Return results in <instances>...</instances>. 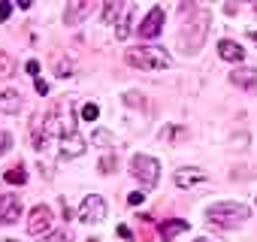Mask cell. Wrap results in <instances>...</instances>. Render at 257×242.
I'll return each mask as SVG.
<instances>
[{
    "mask_svg": "<svg viewBox=\"0 0 257 242\" xmlns=\"http://www.w3.org/2000/svg\"><path fill=\"white\" fill-rule=\"evenodd\" d=\"M209 28H212V13H209V10H197V13L185 22V28L179 31V49H182L185 55H197V52L203 49L206 37H209Z\"/></svg>",
    "mask_w": 257,
    "mask_h": 242,
    "instance_id": "1",
    "label": "cell"
},
{
    "mask_svg": "<svg viewBox=\"0 0 257 242\" xmlns=\"http://www.w3.org/2000/svg\"><path fill=\"white\" fill-rule=\"evenodd\" d=\"M206 218H209V224H215V227L233 230V227H242V224L251 218V209H248L245 203L224 200V203H212V206L206 209Z\"/></svg>",
    "mask_w": 257,
    "mask_h": 242,
    "instance_id": "2",
    "label": "cell"
},
{
    "mask_svg": "<svg viewBox=\"0 0 257 242\" xmlns=\"http://www.w3.org/2000/svg\"><path fill=\"white\" fill-rule=\"evenodd\" d=\"M124 61L131 67H140V70H167L173 67V58L158 49V46H140V49H127L124 52Z\"/></svg>",
    "mask_w": 257,
    "mask_h": 242,
    "instance_id": "3",
    "label": "cell"
},
{
    "mask_svg": "<svg viewBox=\"0 0 257 242\" xmlns=\"http://www.w3.org/2000/svg\"><path fill=\"white\" fill-rule=\"evenodd\" d=\"M131 173L140 179L143 188H155L158 179H161V164H158V158H152V155H134V158H131Z\"/></svg>",
    "mask_w": 257,
    "mask_h": 242,
    "instance_id": "4",
    "label": "cell"
},
{
    "mask_svg": "<svg viewBox=\"0 0 257 242\" xmlns=\"http://www.w3.org/2000/svg\"><path fill=\"white\" fill-rule=\"evenodd\" d=\"M52 224H55V215H52V209L49 206H34L31 209V215H28V233L31 236H49V230H52Z\"/></svg>",
    "mask_w": 257,
    "mask_h": 242,
    "instance_id": "5",
    "label": "cell"
},
{
    "mask_svg": "<svg viewBox=\"0 0 257 242\" xmlns=\"http://www.w3.org/2000/svg\"><path fill=\"white\" fill-rule=\"evenodd\" d=\"M106 218V200L100 197V194H88L85 200H82V206H79V221H85V224H100Z\"/></svg>",
    "mask_w": 257,
    "mask_h": 242,
    "instance_id": "6",
    "label": "cell"
},
{
    "mask_svg": "<svg viewBox=\"0 0 257 242\" xmlns=\"http://www.w3.org/2000/svg\"><path fill=\"white\" fill-rule=\"evenodd\" d=\"M91 13H94V4H91V0H70L67 10H64V25H67V28H76V25H82V19H88Z\"/></svg>",
    "mask_w": 257,
    "mask_h": 242,
    "instance_id": "7",
    "label": "cell"
},
{
    "mask_svg": "<svg viewBox=\"0 0 257 242\" xmlns=\"http://www.w3.org/2000/svg\"><path fill=\"white\" fill-rule=\"evenodd\" d=\"M161 31H164V10L161 7H152L146 13V19L140 22V37L143 40H155Z\"/></svg>",
    "mask_w": 257,
    "mask_h": 242,
    "instance_id": "8",
    "label": "cell"
},
{
    "mask_svg": "<svg viewBox=\"0 0 257 242\" xmlns=\"http://www.w3.org/2000/svg\"><path fill=\"white\" fill-rule=\"evenodd\" d=\"M22 218V200L16 194H0V224H16Z\"/></svg>",
    "mask_w": 257,
    "mask_h": 242,
    "instance_id": "9",
    "label": "cell"
},
{
    "mask_svg": "<svg viewBox=\"0 0 257 242\" xmlns=\"http://www.w3.org/2000/svg\"><path fill=\"white\" fill-rule=\"evenodd\" d=\"M173 182H176V188H194V185L206 182V170H200V167H182V170H176Z\"/></svg>",
    "mask_w": 257,
    "mask_h": 242,
    "instance_id": "10",
    "label": "cell"
},
{
    "mask_svg": "<svg viewBox=\"0 0 257 242\" xmlns=\"http://www.w3.org/2000/svg\"><path fill=\"white\" fill-rule=\"evenodd\" d=\"M230 82H233L236 88L257 91V70H254V67H233V73H230Z\"/></svg>",
    "mask_w": 257,
    "mask_h": 242,
    "instance_id": "11",
    "label": "cell"
},
{
    "mask_svg": "<svg viewBox=\"0 0 257 242\" xmlns=\"http://www.w3.org/2000/svg\"><path fill=\"white\" fill-rule=\"evenodd\" d=\"M85 149H88V143L82 134L61 137V158H79V155H85Z\"/></svg>",
    "mask_w": 257,
    "mask_h": 242,
    "instance_id": "12",
    "label": "cell"
},
{
    "mask_svg": "<svg viewBox=\"0 0 257 242\" xmlns=\"http://www.w3.org/2000/svg\"><path fill=\"white\" fill-rule=\"evenodd\" d=\"M218 58L221 61H230V64H242L245 61V49L236 40H221L218 43Z\"/></svg>",
    "mask_w": 257,
    "mask_h": 242,
    "instance_id": "13",
    "label": "cell"
},
{
    "mask_svg": "<svg viewBox=\"0 0 257 242\" xmlns=\"http://www.w3.org/2000/svg\"><path fill=\"white\" fill-rule=\"evenodd\" d=\"M52 73L58 79H70V76H76V64L64 52H52Z\"/></svg>",
    "mask_w": 257,
    "mask_h": 242,
    "instance_id": "14",
    "label": "cell"
},
{
    "mask_svg": "<svg viewBox=\"0 0 257 242\" xmlns=\"http://www.w3.org/2000/svg\"><path fill=\"white\" fill-rule=\"evenodd\" d=\"M188 227H191V224H188L185 218H170V221H164L158 230H161V239H164V242H170V239H176L179 233H185Z\"/></svg>",
    "mask_w": 257,
    "mask_h": 242,
    "instance_id": "15",
    "label": "cell"
},
{
    "mask_svg": "<svg viewBox=\"0 0 257 242\" xmlns=\"http://www.w3.org/2000/svg\"><path fill=\"white\" fill-rule=\"evenodd\" d=\"M22 109V94L19 91H0V112H7V115H16Z\"/></svg>",
    "mask_w": 257,
    "mask_h": 242,
    "instance_id": "16",
    "label": "cell"
},
{
    "mask_svg": "<svg viewBox=\"0 0 257 242\" xmlns=\"http://www.w3.org/2000/svg\"><path fill=\"white\" fill-rule=\"evenodd\" d=\"M121 13H124V7L118 4V0H106L103 4V25H118Z\"/></svg>",
    "mask_w": 257,
    "mask_h": 242,
    "instance_id": "17",
    "label": "cell"
},
{
    "mask_svg": "<svg viewBox=\"0 0 257 242\" xmlns=\"http://www.w3.org/2000/svg\"><path fill=\"white\" fill-rule=\"evenodd\" d=\"M131 31H134V7H127L124 16H121V22H118V28H115V37L118 40H127V37H131Z\"/></svg>",
    "mask_w": 257,
    "mask_h": 242,
    "instance_id": "18",
    "label": "cell"
},
{
    "mask_svg": "<svg viewBox=\"0 0 257 242\" xmlns=\"http://www.w3.org/2000/svg\"><path fill=\"white\" fill-rule=\"evenodd\" d=\"M161 140H164V143H182V140H188V128H182V125H170V128L161 131Z\"/></svg>",
    "mask_w": 257,
    "mask_h": 242,
    "instance_id": "19",
    "label": "cell"
},
{
    "mask_svg": "<svg viewBox=\"0 0 257 242\" xmlns=\"http://www.w3.org/2000/svg\"><path fill=\"white\" fill-rule=\"evenodd\" d=\"M13 76H16V58L7 49H0V79H13Z\"/></svg>",
    "mask_w": 257,
    "mask_h": 242,
    "instance_id": "20",
    "label": "cell"
},
{
    "mask_svg": "<svg viewBox=\"0 0 257 242\" xmlns=\"http://www.w3.org/2000/svg\"><path fill=\"white\" fill-rule=\"evenodd\" d=\"M91 143H97V146L109 149V146H115V137H112L109 131H103V128H100V131H94V134H91Z\"/></svg>",
    "mask_w": 257,
    "mask_h": 242,
    "instance_id": "21",
    "label": "cell"
},
{
    "mask_svg": "<svg viewBox=\"0 0 257 242\" xmlns=\"http://www.w3.org/2000/svg\"><path fill=\"white\" fill-rule=\"evenodd\" d=\"M4 179H7L10 185H25V182H28V173H25L22 167H13V170H10V173L4 176Z\"/></svg>",
    "mask_w": 257,
    "mask_h": 242,
    "instance_id": "22",
    "label": "cell"
},
{
    "mask_svg": "<svg viewBox=\"0 0 257 242\" xmlns=\"http://www.w3.org/2000/svg\"><path fill=\"white\" fill-rule=\"evenodd\" d=\"M40 242H73V233L64 227V230H55V233H49V236H43Z\"/></svg>",
    "mask_w": 257,
    "mask_h": 242,
    "instance_id": "23",
    "label": "cell"
},
{
    "mask_svg": "<svg viewBox=\"0 0 257 242\" xmlns=\"http://www.w3.org/2000/svg\"><path fill=\"white\" fill-rule=\"evenodd\" d=\"M97 115H100L97 103H85V106H82V118H85V121H97Z\"/></svg>",
    "mask_w": 257,
    "mask_h": 242,
    "instance_id": "24",
    "label": "cell"
},
{
    "mask_svg": "<svg viewBox=\"0 0 257 242\" xmlns=\"http://www.w3.org/2000/svg\"><path fill=\"white\" fill-rule=\"evenodd\" d=\"M124 103H127V106H146V100H143L140 91H127V94H124Z\"/></svg>",
    "mask_w": 257,
    "mask_h": 242,
    "instance_id": "25",
    "label": "cell"
},
{
    "mask_svg": "<svg viewBox=\"0 0 257 242\" xmlns=\"http://www.w3.org/2000/svg\"><path fill=\"white\" fill-rule=\"evenodd\" d=\"M10 149H13V137H10L7 131H0V158L10 155Z\"/></svg>",
    "mask_w": 257,
    "mask_h": 242,
    "instance_id": "26",
    "label": "cell"
},
{
    "mask_svg": "<svg viewBox=\"0 0 257 242\" xmlns=\"http://www.w3.org/2000/svg\"><path fill=\"white\" fill-rule=\"evenodd\" d=\"M112 170H115V158H112V155H106V158L100 161V173H112Z\"/></svg>",
    "mask_w": 257,
    "mask_h": 242,
    "instance_id": "27",
    "label": "cell"
},
{
    "mask_svg": "<svg viewBox=\"0 0 257 242\" xmlns=\"http://www.w3.org/2000/svg\"><path fill=\"white\" fill-rule=\"evenodd\" d=\"M10 13H13V4H10V0H4V4H0V22H7Z\"/></svg>",
    "mask_w": 257,
    "mask_h": 242,
    "instance_id": "28",
    "label": "cell"
},
{
    "mask_svg": "<svg viewBox=\"0 0 257 242\" xmlns=\"http://www.w3.org/2000/svg\"><path fill=\"white\" fill-rule=\"evenodd\" d=\"M143 200H146V194H143V191H134L131 197H127V203H131V206H140Z\"/></svg>",
    "mask_w": 257,
    "mask_h": 242,
    "instance_id": "29",
    "label": "cell"
},
{
    "mask_svg": "<svg viewBox=\"0 0 257 242\" xmlns=\"http://www.w3.org/2000/svg\"><path fill=\"white\" fill-rule=\"evenodd\" d=\"M34 88H37V94H40V97H46V94H49V85H46L43 79H34Z\"/></svg>",
    "mask_w": 257,
    "mask_h": 242,
    "instance_id": "30",
    "label": "cell"
},
{
    "mask_svg": "<svg viewBox=\"0 0 257 242\" xmlns=\"http://www.w3.org/2000/svg\"><path fill=\"white\" fill-rule=\"evenodd\" d=\"M230 143H233V149H248V146H245V143H248V137H245V134H239V137H233Z\"/></svg>",
    "mask_w": 257,
    "mask_h": 242,
    "instance_id": "31",
    "label": "cell"
},
{
    "mask_svg": "<svg viewBox=\"0 0 257 242\" xmlns=\"http://www.w3.org/2000/svg\"><path fill=\"white\" fill-rule=\"evenodd\" d=\"M28 76L40 79V64H37V61H28Z\"/></svg>",
    "mask_w": 257,
    "mask_h": 242,
    "instance_id": "32",
    "label": "cell"
},
{
    "mask_svg": "<svg viewBox=\"0 0 257 242\" xmlns=\"http://www.w3.org/2000/svg\"><path fill=\"white\" fill-rule=\"evenodd\" d=\"M248 37H251V40H254V43H257V31H251V34H248Z\"/></svg>",
    "mask_w": 257,
    "mask_h": 242,
    "instance_id": "33",
    "label": "cell"
},
{
    "mask_svg": "<svg viewBox=\"0 0 257 242\" xmlns=\"http://www.w3.org/2000/svg\"><path fill=\"white\" fill-rule=\"evenodd\" d=\"M197 242H209V239H197Z\"/></svg>",
    "mask_w": 257,
    "mask_h": 242,
    "instance_id": "34",
    "label": "cell"
},
{
    "mask_svg": "<svg viewBox=\"0 0 257 242\" xmlns=\"http://www.w3.org/2000/svg\"><path fill=\"white\" fill-rule=\"evenodd\" d=\"M254 13H257V4H254Z\"/></svg>",
    "mask_w": 257,
    "mask_h": 242,
    "instance_id": "35",
    "label": "cell"
},
{
    "mask_svg": "<svg viewBox=\"0 0 257 242\" xmlns=\"http://www.w3.org/2000/svg\"><path fill=\"white\" fill-rule=\"evenodd\" d=\"M7 242H16V239H7Z\"/></svg>",
    "mask_w": 257,
    "mask_h": 242,
    "instance_id": "36",
    "label": "cell"
}]
</instances>
